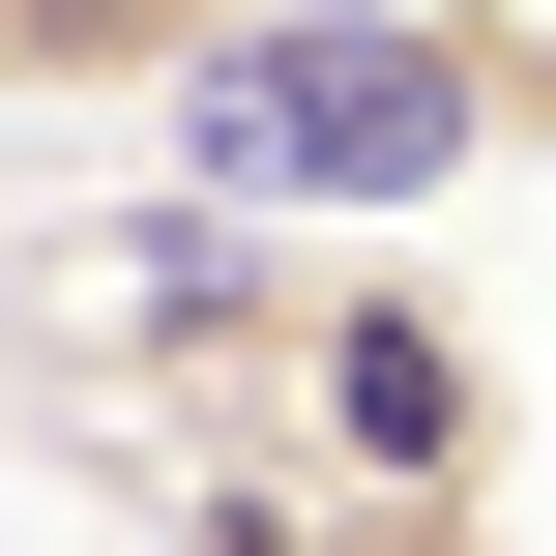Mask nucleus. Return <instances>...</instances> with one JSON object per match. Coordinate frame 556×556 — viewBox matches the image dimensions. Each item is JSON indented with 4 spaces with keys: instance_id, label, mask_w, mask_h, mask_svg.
I'll use <instances>...</instances> for the list:
<instances>
[{
    "instance_id": "obj_2",
    "label": "nucleus",
    "mask_w": 556,
    "mask_h": 556,
    "mask_svg": "<svg viewBox=\"0 0 556 556\" xmlns=\"http://www.w3.org/2000/svg\"><path fill=\"white\" fill-rule=\"evenodd\" d=\"M293 469H381V498H498L528 469V352L410 264V235H323L293 293Z\"/></svg>"
},
{
    "instance_id": "obj_1",
    "label": "nucleus",
    "mask_w": 556,
    "mask_h": 556,
    "mask_svg": "<svg viewBox=\"0 0 556 556\" xmlns=\"http://www.w3.org/2000/svg\"><path fill=\"white\" fill-rule=\"evenodd\" d=\"M147 147H176V205L410 235L469 176H556V0H235L147 88Z\"/></svg>"
},
{
    "instance_id": "obj_3",
    "label": "nucleus",
    "mask_w": 556,
    "mask_h": 556,
    "mask_svg": "<svg viewBox=\"0 0 556 556\" xmlns=\"http://www.w3.org/2000/svg\"><path fill=\"white\" fill-rule=\"evenodd\" d=\"M147 556H498V498H381V469H293V440H235V469H117Z\"/></svg>"
},
{
    "instance_id": "obj_4",
    "label": "nucleus",
    "mask_w": 556,
    "mask_h": 556,
    "mask_svg": "<svg viewBox=\"0 0 556 556\" xmlns=\"http://www.w3.org/2000/svg\"><path fill=\"white\" fill-rule=\"evenodd\" d=\"M235 0H0V117H147Z\"/></svg>"
}]
</instances>
